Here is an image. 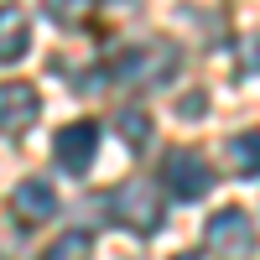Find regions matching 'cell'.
<instances>
[{
  "label": "cell",
  "instance_id": "6da1fadb",
  "mask_svg": "<svg viewBox=\"0 0 260 260\" xmlns=\"http://www.w3.org/2000/svg\"><path fill=\"white\" fill-rule=\"evenodd\" d=\"M110 208L120 213V224H130L136 234H156L167 224V203H161V187L151 182V177H130L115 187V198Z\"/></svg>",
  "mask_w": 260,
  "mask_h": 260
},
{
  "label": "cell",
  "instance_id": "9c48e42d",
  "mask_svg": "<svg viewBox=\"0 0 260 260\" xmlns=\"http://www.w3.org/2000/svg\"><path fill=\"white\" fill-rule=\"evenodd\" d=\"M229 156L240 167V177H260V130H245V136L229 141Z\"/></svg>",
  "mask_w": 260,
  "mask_h": 260
},
{
  "label": "cell",
  "instance_id": "7c38bea8",
  "mask_svg": "<svg viewBox=\"0 0 260 260\" xmlns=\"http://www.w3.org/2000/svg\"><path fill=\"white\" fill-rule=\"evenodd\" d=\"M240 73H260V37L245 42V57H240Z\"/></svg>",
  "mask_w": 260,
  "mask_h": 260
},
{
  "label": "cell",
  "instance_id": "8fae6325",
  "mask_svg": "<svg viewBox=\"0 0 260 260\" xmlns=\"http://www.w3.org/2000/svg\"><path fill=\"white\" fill-rule=\"evenodd\" d=\"M42 260H89V234H62V240H52V250Z\"/></svg>",
  "mask_w": 260,
  "mask_h": 260
},
{
  "label": "cell",
  "instance_id": "7a4b0ae2",
  "mask_svg": "<svg viewBox=\"0 0 260 260\" xmlns=\"http://www.w3.org/2000/svg\"><path fill=\"white\" fill-rule=\"evenodd\" d=\"M177 68H182V52L172 47V42H146V47H130L115 62V78L136 83V89H161Z\"/></svg>",
  "mask_w": 260,
  "mask_h": 260
},
{
  "label": "cell",
  "instance_id": "5b68a950",
  "mask_svg": "<svg viewBox=\"0 0 260 260\" xmlns=\"http://www.w3.org/2000/svg\"><path fill=\"white\" fill-rule=\"evenodd\" d=\"M52 156H57V167L62 172H89L94 167V156H99V125L94 120H73V125H62L57 130V141H52Z\"/></svg>",
  "mask_w": 260,
  "mask_h": 260
},
{
  "label": "cell",
  "instance_id": "30bf717a",
  "mask_svg": "<svg viewBox=\"0 0 260 260\" xmlns=\"http://www.w3.org/2000/svg\"><path fill=\"white\" fill-rule=\"evenodd\" d=\"M115 130H120V141H125L130 151H141V146H146V130H151V120H146L141 110H120V115H115Z\"/></svg>",
  "mask_w": 260,
  "mask_h": 260
},
{
  "label": "cell",
  "instance_id": "52a82bcc",
  "mask_svg": "<svg viewBox=\"0 0 260 260\" xmlns=\"http://www.w3.org/2000/svg\"><path fill=\"white\" fill-rule=\"evenodd\" d=\"M11 213H16L21 224H42V219H52V213H57V192H52V182H42V177L16 182V192H11Z\"/></svg>",
  "mask_w": 260,
  "mask_h": 260
},
{
  "label": "cell",
  "instance_id": "277c9868",
  "mask_svg": "<svg viewBox=\"0 0 260 260\" xmlns=\"http://www.w3.org/2000/svg\"><path fill=\"white\" fill-rule=\"evenodd\" d=\"M208 250L224 255V260H245L255 255V224L245 208H219L208 219Z\"/></svg>",
  "mask_w": 260,
  "mask_h": 260
},
{
  "label": "cell",
  "instance_id": "ba28073f",
  "mask_svg": "<svg viewBox=\"0 0 260 260\" xmlns=\"http://www.w3.org/2000/svg\"><path fill=\"white\" fill-rule=\"evenodd\" d=\"M31 47V16L21 6H0V62H16Z\"/></svg>",
  "mask_w": 260,
  "mask_h": 260
},
{
  "label": "cell",
  "instance_id": "3957f363",
  "mask_svg": "<svg viewBox=\"0 0 260 260\" xmlns=\"http://www.w3.org/2000/svg\"><path fill=\"white\" fill-rule=\"evenodd\" d=\"M161 182L177 192V198L198 203V198H208V192H213V172H208V161L198 156V151L177 146V151H167V161H161Z\"/></svg>",
  "mask_w": 260,
  "mask_h": 260
},
{
  "label": "cell",
  "instance_id": "4fadbf2b",
  "mask_svg": "<svg viewBox=\"0 0 260 260\" xmlns=\"http://www.w3.org/2000/svg\"><path fill=\"white\" fill-rule=\"evenodd\" d=\"M172 260H198V255H172Z\"/></svg>",
  "mask_w": 260,
  "mask_h": 260
},
{
  "label": "cell",
  "instance_id": "8992f818",
  "mask_svg": "<svg viewBox=\"0 0 260 260\" xmlns=\"http://www.w3.org/2000/svg\"><path fill=\"white\" fill-rule=\"evenodd\" d=\"M42 115V99L31 83H0V136H21V130H31V120Z\"/></svg>",
  "mask_w": 260,
  "mask_h": 260
}]
</instances>
